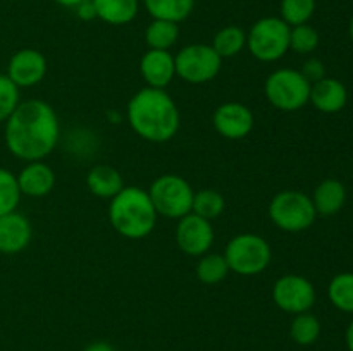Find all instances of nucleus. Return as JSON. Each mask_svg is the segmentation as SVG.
I'll list each match as a JSON object with an SVG mask.
<instances>
[{"label":"nucleus","instance_id":"nucleus-1","mask_svg":"<svg viewBox=\"0 0 353 351\" xmlns=\"http://www.w3.org/2000/svg\"><path fill=\"white\" fill-rule=\"evenodd\" d=\"M3 141L10 153L24 162L45 160L61 140V120L48 102L24 100L6 120Z\"/></svg>","mask_w":353,"mask_h":351},{"label":"nucleus","instance_id":"nucleus-2","mask_svg":"<svg viewBox=\"0 0 353 351\" xmlns=\"http://www.w3.org/2000/svg\"><path fill=\"white\" fill-rule=\"evenodd\" d=\"M126 120L137 136L148 143H168L178 134L181 114L165 89L145 86L126 107Z\"/></svg>","mask_w":353,"mask_h":351},{"label":"nucleus","instance_id":"nucleus-3","mask_svg":"<svg viewBox=\"0 0 353 351\" xmlns=\"http://www.w3.org/2000/svg\"><path fill=\"white\" fill-rule=\"evenodd\" d=\"M157 212L147 189L124 186L109 203V220L119 236L126 240H143L157 226Z\"/></svg>","mask_w":353,"mask_h":351},{"label":"nucleus","instance_id":"nucleus-4","mask_svg":"<svg viewBox=\"0 0 353 351\" xmlns=\"http://www.w3.org/2000/svg\"><path fill=\"white\" fill-rule=\"evenodd\" d=\"M230 272L243 277L262 274L271 265L272 250L265 237L254 233H243L231 237L224 250Z\"/></svg>","mask_w":353,"mask_h":351},{"label":"nucleus","instance_id":"nucleus-5","mask_svg":"<svg viewBox=\"0 0 353 351\" xmlns=\"http://www.w3.org/2000/svg\"><path fill=\"white\" fill-rule=\"evenodd\" d=\"M269 219L285 233H303L316 222L317 212L312 198L299 189H283L269 203Z\"/></svg>","mask_w":353,"mask_h":351},{"label":"nucleus","instance_id":"nucleus-6","mask_svg":"<svg viewBox=\"0 0 353 351\" xmlns=\"http://www.w3.org/2000/svg\"><path fill=\"white\" fill-rule=\"evenodd\" d=\"M310 83L300 69L281 67L272 71L264 83V95L274 109L296 112L309 103Z\"/></svg>","mask_w":353,"mask_h":351},{"label":"nucleus","instance_id":"nucleus-7","mask_svg":"<svg viewBox=\"0 0 353 351\" xmlns=\"http://www.w3.org/2000/svg\"><path fill=\"white\" fill-rule=\"evenodd\" d=\"M292 28L276 16L261 17L247 31V48L261 62H278L290 52Z\"/></svg>","mask_w":353,"mask_h":351},{"label":"nucleus","instance_id":"nucleus-8","mask_svg":"<svg viewBox=\"0 0 353 351\" xmlns=\"http://www.w3.org/2000/svg\"><path fill=\"white\" fill-rule=\"evenodd\" d=\"M157 215L178 220L192 212L195 189L183 176L162 174L147 189Z\"/></svg>","mask_w":353,"mask_h":351},{"label":"nucleus","instance_id":"nucleus-9","mask_svg":"<svg viewBox=\"0 0 353 351\" xmlns=\"http://www.w3.org/2000/svg\"><path fill=\"white\" fill-rule=\"evenodd\" d=\"M176 76L190 85H205L217 78L223 67V58L212 45L192 43L174 55Z\"/></svg>","mask_w":353,"mask_h":351},{"label":"nucleus","instance_id":"nucleus-10","mask_svg":"<svg viewBox=\"0 0 353 351\" xmlns=\"http://www.w3.org/2000/svg\"><path fill=\"white\" fill-rule=\"evenodd\" d=\"M272 301L279 310L292 315L310 312L316 305V288L300 274H285L272 286Z\"/></svg>","mask_w":353,"mask_h":351},{"label":"nucleus","instance_id":"nucleus-11","mask_svg":"<svg viewBox=\"0 0 353 351\" xmlns=\"http://www.w3.org/2000/svg\"><path fill=\"white\" fill-rule=\"evenodd\" d=\"M176 244L179 250L188 257H202L210 251L214 244V227L212 222L190 212L188 215L178 219L176 224Z\"/></svg>","mask_w":353,"mask_h":351},{"label":"nucleus","instance_id":"nucleus-12","mask_svg":"<svg viewBox=\"0 0 353 351\" xmlns=\"http://www.w3.org/2000/svg\"><path fill=\"white\" fill-rule=\"evenodd\" d=\"M212 126L217 134L226 140H243L254 131L255 116L248 105L241 102H224L214 110Z\"/></svg>","mask_w":353,"mask_h":351},{"label":"nucleus","instance_id":"nucleus-13","mask_svg":"<svg viewBox=\"0 0 353 351\" xmlns=\"http://www.w3.org/2000/svg\"><path fill=\"white\" fill-rule=\"evenodd\" d=\"M47 69V57L40 50L21 48L9 58L6 74L17 88H33L43 81Z\"/></svg>","mask_w":353,"mask_h":351},{"label":"nucleus","instance_id":"nucleus-14","mask_svg":"<svg viewBox=\"0 0 353 351\" xmlns=\"http://www.w3.org/2000/svg\"><path fill=\"white\" fill-rule=\"evenodd\" d=\"M33 240V226L21 212L0 215V253L16 255L26 250Z\"/></svg>","mask_w":353,"mask_h":351},{"label":"nucleus","instance_id":"nucleus-15","mask_svg":"<svg viewBox=\"0 0 353 351\" xmlns=\"http://www.w3.org/2000/svg\"><path fill=\"white\" fill-rule=\"evenodd\" d=\"M140 74L145 85L150 88L165 89L176 78L174 55L171 50L148 48L140 58Z\"/></svg>","mask_w":353,"mask_h":351},{"label":"nucleus","instance_id":"nucleus-16","mask_svg":"<svg viewBox=\"0 0 353 351\" xmlns=\"http://www.w3.org/2000/svg\"><path fill=\"white\" fill-rule=\"evenodd\" d=\"M21 195L30 198H43L50 195L55 186V172L47 162H28L19 174H16Z\"/></svg>","mask_w":353,"mask_h":351},{"label":"nucleus","instance_id":"nucleus-17","mask_svg":"<svg viewBox=\"0 0 353 351\" xmlns=\"http://www.w3.org/2000/svg\"><path fill=\"white\" fill-rule=\"evenodd\" d=\"M314 109L323 114H338L347 107L348 89L340 79L323 78L310 86V98Z\"/></svg>","mask_w":353,"mask_h":351},{"label":"nucleus","instance_id":"nucleus-18","mask_svg":"<svg viewBox=\"0 0 353 351\" xmlns=\"http://www.w3.org/2000/svg\"><path fill=\"white\" fill-rule=\"evenodd\" d=\"M310 198L317 215H336L347 203V188L338 179H324L316 186Z\"/></svg>","mask_w":353,"mask_h":351},{"label":"nucleus","instance_id":"nucleus-19","mask_svg":"<svg viewBox=\"0 0 353 351\" xmlns=\"http://www.w3.org/2000/svg\"><path fill=\"white\" fill-rule=\"evenodd\" d=\"M86 188L99 198L110 200L124 188V179L112 165L97 164L86 174Z\"/></svg>","mask_w":353,"mask_h":351},{"label":"nucleus","instance_id":"nucleus-20","mask_svg":"<svg viewBox=\"0 0 353 351\" xmlns=\"http://www.w3.org/2000/svg\"><path fill=\"white\" fill-rule=\"evenodd\" d=\"M97 19L110 26H124L137 19L140 0H93Z\"/></svg>","mask_w":353,"mask_h":351},{"label":"nucleus","instance_id":"nucleus-21","mask_svg":"<svg viewBox=\"0 0 353 351\" xmlns=\"http://www.w3.org/2000/svg\"><path fill=\"white\" fill-rule=\"evenodd\" d=\"M152 19L183 23L192 16L196 0H141Z\"/></svg>","mask_w":353,"mask_h":351},{"label":"nucleus","instance_id":"nucleus-22","mask_svg":"<svg viewBox=\"0 0 353 351\" xmlns=\"http://www.w3.org/2000/svg\"><path fill=\"white\" fill-rule=\"evenodd\" d=\"M212 48L217 52L221 58H231L240 55L247 48V31L236 24L224 26L214 34Z\"/></svg>","mask_w":353,"mask_h":351},{"label":"nucleus","instance_id":"nucleus-23","mask_svg":"<svg viewBox=\"0 0 353 351\" xmlns=\"http://www.w3.org/2000/svg\"><path fill=\"white\" fill-rule=\"evenodd\" d=\"M179 40V24L171 21L152 19L145 30V43L152 50H171Z\"/></svg>","mask_w":353,"mask_h":351},{"label":"nucleus","instance_id":"nucleus-24","mask_svg":"<svg viewBox=\"0 0 353 351\" xmlns=\"http://www.w3.org/2000/svg\"><path fill=\"white\" fill-rule=\"evenodd\" d=\"M195 274L202 284L212 286L219 284L221 281L228 277L230 267H228V262L223 253H210V251H207L205 255L199 257Z\"/></svg>","mask_w":353,"mask_h":351},{"label":"nucleus","instance_id":"nucleus-25","mask_svg":"<svg viewBox=\"0 0 353 351\" xmlns=\"http://www.w3.org/2000/svg\"><path fill=\"white\" fill-rule=\"evenodd\" d=\"M327 298L334 308L353 315V272H340L331 279Z\"/></svg>","mask_w":353,"mask_h":351},{"label":"nucleus","instance_id":"nucleus-26","mask_svg":"<svg viewBox=\"0 0 353 351\" xmlns=\"http://www.w3.org/2000/svg\"><path fill=\"white\" fill-rule=\"evenodd\" d=\"M224 209H226V200L216 189L205 188L200 189V191H195V195H193L192 213L202 217V219H207L212 222L214 219L223 215Z\"/></svg>","mask_w":353,"mask_h":351},{"label":"nucleus","instance_id":"nucleus-27","mask_svg":"<svg viewBox=\"0 0 353 351\" xmlns=\"http://www.w3.org/2000/svg\"><path fill=\"white\" fill-rule=\"evenodd\" d=\"M290 336L300 346H310L321 336V322L314 313L305 312L293 317L290 326Z\"/></svg>","mask_w":353,"mask_h":351},{"label":"nucleus","instance_id":"nucleus-28","mask_svg":"<svg viewBox=\"0 0 353 351\" xmlns=\"http://www.w3.org/2000/svg\"><path fill=\"white\" fill-rule=\"evenodd\" d=\"M316 12V0H281L279 17L292 26L307 24Z\"/></svg>","mask_w":353,"mask_h":351},{"label":"nucleus","instance_id":"nucleus-29","mask_svg":"<svg viewBox=\"0 0 353 351\" xmlns=\"http://www.w3.org/2000/svg\"><path fill=\"white\" fill-rule=\"evenodd\" d=\"M21 189L17 178L9 169L0 167V215L16 212L21 202Z\"/></svg>","mask_w":353,"mask_h":351},{"label":"nucleus","instance_id":"nucleus-30","mask_svg":"<svg viewBox=\"0 0 353 351\" xmlns=\"http://www.w3.org/2000/svg\"><path fill=\"white\" fill-rule=\"evenodd\" d=\"M321 36L314 26L307 24H299V26H292L290 30V50L300 55H309L317 50L319 47Z\"/></svg>","mask_w":353,"mask_h":351},{"label":"nucleus","instance_id":"nucleus-31","mask_svg":"<svg viewBox=\"0 0 353 351\" xmlns=\"http://www.w3.org/2000/svg\"><path fill=\"white\" fill-rule=\"evenodd\" d=\"M21 88L7 74H0V123H6L21 103Z\"/></svg>","mask_w":353,"mask_h":351},{"label":"nucleus","instance_id":"nucleus-32","mask_svg":"<svg viewBox=\"0 0 353 351\" xmlns=\"http://www.w3.org/2000/svg\"><path fill=\"white\" fill-rule=\"evenodd\" d=\"M300 72H302L303 78H305L310 85L317 83L319 79L326 78V67H324V62L321 61V58H316V57L307 58V61L303 62Z\"/></svg>","mask_w":353,"mask_h":351},{"label":"nucleus","instance_id":"nucleus-33","mask_svg":"<svg viewBox=\"0 0 353 351\" xmlns=\"http://www.w3.org/2000/svg\"><path fill=\"white\" fill-rule=\"evenodd\" d=\"M76 16L81 21H93L97 19L95 6H93V0H83L78 7H74Z\"/></svg>","mask_w":353,"mask_h":351},{"label":"nucleus","instance_id":"nucleus-34","mask_svg":"<svg viewBox=\"0 0 353 351\" xmlns=\"http://www.w3.org/2000/svg\"><path fill=\"white\" fill-rule=\"evenodd\" d=\"M85 351H116V350H114L109 343H105V341H97V343L88 344V346L85 348Z\"/></svg>","mask_w":353,"mask_h":351},{"label":"nucleus","instance_id":"nucleus-35","mask_svg":"<svg viewBox=\"0 0 353 351\" xmlns=\"http://www.w3.org/2000/svg\"><path fill=\"white\" fill-rule=\"evenodd\" d=\"M345 341H347L348 351H353V319L347 327V332H345Z\"/></svg>","mask_w":353,"mask_h":351},{"label":"nucleus","instance_id":"nucleus-36","mask_svg":"<svg viewBox=\"0 0 353 351\" xmlns=\"http://www.w3.org/2000/svg\"><path fill=\"white\" fill-rule=\"evenodd\" d=\"M55 3H59L61 7H68V9H74L78 7L83 0H54Z\"/></svg>","mask_w":353,"mask_h":351},{"label":"nucleus","instance_id":"nucleus-37","mask_svg":"<svg viewBox=\"0 0 353 351\" xmlns=\"http://www.w3.org/2000/svg\"><path fill=\"white\" fill-rule=\"evenodd\" d=\"M348 34H350V38H352V41H353V16H352V19H350V24H348Z\"/></svg>","mask_w":353,"mask_h":351},{"label":"nucleus","instance_id":"nucleus-38","mask_svg":"<svg viewBox=\"0 0 353 351\" xmlns=\"http://www.w3.org/2000/svg\"><path fill=\"white\" fill-rule=\"evenodd\" d=\"M14 2H17V0H14Z\"/></svg>","mask_w":353,"mask_h":351}]
</instances>
